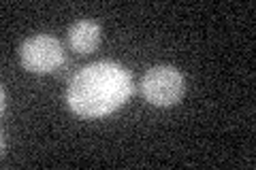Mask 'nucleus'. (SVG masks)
<instances>
[{
	"label": "nucleus",
	"instance_id": "nucleus-1",
	"mask_svg": "<svg viewBox=\"0 0 256 170\" xmlns=\"http://www.w3.org/2000/svg\"><path fill=\"white\" fill-rule=\"evenodd\" d=\"M132 94V77L118 62H94L73 75L66 102L82 117H102Z\"/></svg>",
	"mask_w": 256,
	"mask_h": 170
},
{
	"label": "nucleus",
	"instance_id": "nucleus-2",
	"mask_svg": "<svg viewBox=\"0 0 256 170\" xmlns=\"http://www.w3.org/2000/svg\"><path fill=\"white\" fill-rule=\"evenodd\" d=\"M184 77L173 66H154L141 79V90L146 100L154 107H173L184 96Z\"/></svg>",
	"mask_w": 256,
	"mask_h": 170
},
{
	"label": "nucleus",
	"instance_id": "nucleus-3",
	"mask_svg": "<svg viewBox=\"0 0 256 170\" xmlns=\"http://www.w3.org/2000/svg\"><path fill=\"white\" fill-rule=\"evenodd\" d=\"M20 60L30 72H52L64 62L62 43L50 34L30 36L22 43Z\"/></svg>",
	"mask_w": 256,
	"mask_h": 170
},
{
	"label": "nucleus",
	"instance_id": "nucleus-4",
	"mask_svg": "<svg viewBox=\"0 0 256 170\" xmlns=\"http://www.w3.org/2000/svg\"><path fill=\"white\" fill-rule=\"evenodd\" d=\"M68 43L77 53H90L100 45V26L92 19H79L68 28Z\"/></svg>",
	"mask_w": 256,
	"mask_h": 170
}]
</instances>
